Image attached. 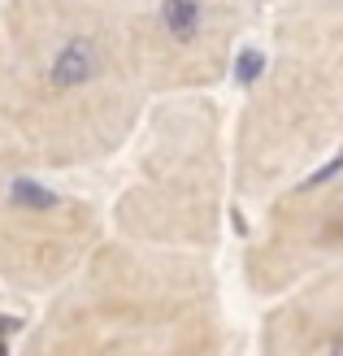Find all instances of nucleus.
<instances>
[{"label": "nucleus", "instance_id": "obj_3", "mask_svg": "<svg viewBox=\"0 0 343 356\" xmlns=\"http://www.w3.org/2000/svg\"><path fill=\"white\" fill-rule=\"evenodd\" d=\"M234 200L269 191L343 152V0H274L265 48L230 109Z\"/></svg>", "mask_w": 343, "mask_h": 356}, {"label": "nucleus", "instance_id": "obj_5", "mask_svg": "<svg viewBox=\"0 0 343 356\" xmlns=\"http://www.w3.org/2000/svg\"><path fill=\"white\" fill-rule=\"evenodd\" d=\"M113 235L104 200L65 178L0 174V287L44 305Z\"/></svg>", "mask_w": 343, "mask_h": 356}, {"label": "nucleus", "instance_id": "obj_8", "mask_svg": "<svg viewBox=\"0 0 343 356\" xmlns=\"http://www.w3.org/2000/svg\"><path fill=\"white\" fill-rule=\"evenodd\" d=\"M257 356H343V265L269 300L257 322Z\"/></svg>", "mask_w": 343, "mask_h": 356}, {"label": "nucleus", "instance_id": "obj_2", "mask_svg": "<svg viewBox=\"0 0 343 356\" xmlns=\"http://www.w3.org/2000/svg\"><path fill=\"white\" fill-rule=\"evenodd\" d=\"M226 343V291L213 257L109 235L40 305L13 356H222Z\"/></svg>", "mask_w": 343, "mask_h": 356}, {"label": "nucleus", "instance_id": "obj_4", "mask_svg": "<svg viewBox=\"0 0 343 356\" xmlns=\"http://www.w3.org/2000/svg\"><path fill=\"white\" fill-rule=\"evenodd\" d=\"M234 200L230 113L213 92L152 96L104 200L118 239L213 257Z\"/></svg>", "mask_w": 343, "mask_h": 356}, {"label": "nucleus", "instance_id": "obj_6", "mask_svg": "<svg viewBox=\"0 0 343 356\" xmlns=\"http://www.w3.org/2000/svg\"><path fill=\"white\" fill-rule=\"evenodd\" d=\"M239 248V282L252 300H278L343 265V152L269 191Z\"/></svg>", "mask_w": 343, "mask_h": 356}, {"label": "nucleus", "instance_id": "obj_1", "mask_svg": "<svg viewBox=\"0 0 343 356\" xmlns=\"http://www.w3.org/2000/svg\"><path fill=\"white\" fill-rule=\"evenodd\" d=\"M148 104L118 0H0V174L109 165Z\"/></svg>", "mask_w": 343, "mask_h": 356}, {"label": "nucleus", "instance_id": "obj_7", "mask_svg": "<svg viewBox=\"0 0 343 356\" xmlns=\"http://www.w3.org/2000/svg\"><path fill=\"white\" fill-rule=\"evenodd\" d=\"M152 96L218 92L261 17V0H118Z\"/></svg>", "mask_w": 343, "mask_h": 356}]
</instances>
